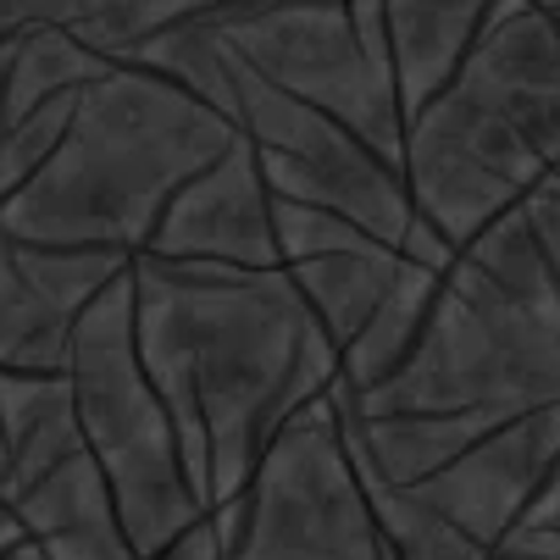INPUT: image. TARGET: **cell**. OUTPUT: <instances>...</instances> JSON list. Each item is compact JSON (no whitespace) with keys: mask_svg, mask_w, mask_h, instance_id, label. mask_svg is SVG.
I'll return each mask as SVG.
<instances>
[{"mask_svg":"<svg viewBox=\"0 0 560 560\" xmlns=\"http://www.w3.org/2000/svg\"><path fill=\"white\" fill-rule=\"evenodd\" d=\"M72 106H78V90H61L45 106H34L28 117H18L12 128H0V200L50 162V150L61 144V133L72 122Z\"/></svg>","mask_w":560,"mask_h":560,"instance_id":"obj_18","label":"cell"},{"mask_svg":"<svg viewBox=\"0 0 560 560\" xmlns=\"http://www.w3.org/2000/svg\"><path fill=\"white\" fill-rule=\"evenodd\" d=\"M560 23L538 0H494L450 84L406 117L399 173L417 217L460 250L555 173Z\"/></svg>","mask_w":560,"mask_h":560,"instance_id":"obj_3","label":"cell"},{"mask_svg":"<svg viewBox=\"0 0 560 560\" xmlns=\"http://www.w3.org/2000/svg\"><path fill=\"white\" fill-rule=\"evenodd\" d=\"M206 23L267 84L350 122L399 162L406 112L394 95L377 0H261L245 12H211Z\"/></svg>","mask_w":560,"mask_h":560,"instance_id":"obj_6","label":"cell"},{"mask_svg":"<svg viewBox=\"0 0 560 560\" xmlns=\"http://www.w3.org/2000/svg\"><path fill=\"white\" fill-rule=\"evenodd\" d=\"M228 112H233V128L256 144V162L272 195L339 211L399 250L417 206L394 155H383L350 122L267 84L233 50H228Z\"/></svg>","mask_w":560,"mask_h":560,"instance_id":"obj_7","label":"cell"},{"mask_svg":"<svg viewBox=\"0 0 560 560\" xmlns=\"http://www.w3.org/2000/svg\"><path fill=\"white\" fill-rule=\"evenodd\" d=\"M28 533H23V522H18V511L7 505V500H0V555H7V549H18Z\"/></svg>","mask_w":560,"mask_h":560,"instance_id":"obj_22","label":"cell"},{"mask_svg":"<svg viewBox=\"0 0 560 560\" xmlns=\"http://www.w3.org/2000/svg\"><path fill=\"white\" fill-rule=\"evenodd\" d=\"M78 316L56 305L23 267L18 238L0 233V366L12 372H67Z\"/></svg>","mask_w":560,"mask_h":560,"instance_id":"obj_15","label":"cell"},{"mask_svg":"<svg viewBox=\"0 0 560 560\" xmlns=\"http://www.w3.org/2000/svg\"><path fill=\"white\" fill-rule=\"evenodd\" d=\"M538 7H560V0H538Z\"/></svg>","mask_w":560,"mask_h":560,"instance_id":"obj_27","label":"cell"},{"mask_svg":"<svg viewBox=\"0 0 560 560\" xmlns=\"http://www.w3.org/2000/svg\"><path fill=\"white\" fill-rule=\"evenodd\" d=\"M150 560H222V538H217V522H211V511L200 516V522H189L167 549H155Z\"/></svg>","mask_w":560,"mask_h":560,"instance_id":"obj_21","label":"cell"},{"mask_svg":"<svg viewBox=\"0 0 560 560\" xmlns=\"http://www.w3.org/2000/svg\"><path fill=\"white\" fill-rule=\"evenodd\" d=\"M549 12H555V23H560V7H549Z\"/></svg>","mask_w":560,"mask_h":560,"instance_id":"obj_28","label":"cell"},{"mask_svg":"<svg viewBox=\"0 0 560 560\" xmlns=\"http://www.w3.org/2000/svg\"><path fill=\"white\" fill-rule=\"evenodd\" d=\"M139 256H200L233 267H278L272 189L261 178L256 144L238 133L206 173H195L155 222Z\"/></svg>","mask_w":560,"mask_h":560,"instance_id":"obj_9","label":"cell"},{"mask_svg":"<svg viewBox=\"0 0 560 560\" xmlns=\"http://www.w3.org/2000/svg\"><path fill=\"white\" fill-rule=\"evenodd\" d=\"M383 34H388V67L399 112H417L428 95L450 84V72L471 50L477 28L489 23L494 0H377Z\"/></svg>","mask_w":560,"mask_h":560,"instance_id":"obj_11","label":"cell"},{"mask_svg":"<svg viewBox=\"0 0 560 560\" xmlns=\"http://www.w3.org/2000/svg\"><path fill=\"white\" fill-rule=\"evenodd\" d=\"M522 217H527V228H533V238H538L549 272L560 278V173L538 178V184L522 195Z\"/></svg>","mask_w":560,"mask_h":560,"instance_id":"obj_20","label":"cell"},{"mask_svg":"<svg viewBox=\"0 0 560 560\" xmlns=\"http://www.w3.org/2000/svg\"><path fill=\"white\" fill-rule=\"evenodd\" d=\"M7 505L18 511L23 533L39 544L45 560H139L117 522L106 471L95 466L90 444L61 455L50 471L23 483Z\"/></svg>","mask_w":560,"mask_h":560,"instance_id":"obj_10","label":"cell"},{"mask_svg":"<svg viewBox=\"0 0 560 560\" xmlns=\"http://www.w3.org/2000/svg\"><path fill=\"white\" fill-rule=\"evenodd\" d=\"M0 477H7V433H0Z\"/></svg>","mask_w":560,"mask_h":560,"instance_id":"obj_25","label":"cell"},{"mask_svg":"<svg viewBox=\"0 0 560 560\" xmlns=\"http://www.w3.org/2000/svg\"><path fill=\"white\" fill-rule=\"evenodd\" d=\"M439 283H444V267H428V261H417V256L399 250L394 283H388L383 300L372 305V316L361 323V334L339 350V383H334V388H339L345 399L366 394L372 383H383V377L399 366V355L417 345V334H422V323H428V305H433Z\"/></svg>","mask_w":560,"mask_h":560,"instance_id":"obj_14","label":"cell"},{"mask_svg":"<svg viewBox=\"0 0 560 560\" xmlns=\"http://www.w3.org/2000/svg\"><path fill=\"white\" fill-rule=\"evenodd\" d=\"M555 466H560V406H538L483 428L444 471L417 483V494L483 549H494Z\"/></svg>","mask_w":560,"mask_h":560,"instance_id":"obj_8","label":"cell"},{"mask_svg":"<svg viewBox=\"0 0 560 560\" xmlns=\"http://www.w3.org/2000/svg\"><path fill=\"white\" fill-rule=\"evenodd\" d=\"M238 128L144 61H112L78 90L50 162L0 200V233L23 245L139 256L173 195L206 173Z\"/></svg>","mask_w":560,"mask_h":560,"instance_id":"obj_2","label":"cell"},{"mask_svg":"<svg viewBox=\"0 0 560 560\" xmlns=\"http://www.w3.org/2000/svg\"><path fill=\"white\" fill-rule=\"evenodd\" d=\"M0 560H45V555H39V544H34V538H23L18 549H7V555H0Z\"/></svg>","mask_w":560,"mask_h":560,"instance_id":"obj_23","label":"cell"},{"mask_svg":"<svg viewBox=\"0 0 560 560\" xmlns=\"http://www.w3.org/2000/svg\"><path fill=\"white\" fill-rule=\"evenodd\" d=\"M133 345L211 505L250 489L272 428L339 383V350L283 267L133 256Z\"/></svg>","mask_w":560,"mask_h":560,"instance_id":"obj_1","label":"cell"},{"mask_svg":"<svg viewBox=\"0 0 560 560\" xmlns=\"http://www.w3.org/2000/svg\"><path fill=\"white\" fill-rule=\"evenodd\" d=\"M345 439L355 466H366L372 477L394 489H417L433 471H444L477 433L505 422V417H483V411H383V417H355L345 411Z\"/></svg>","mask_w":560,"mask_h":560,"instance_id":"obj_12","label":"cell"},{"mask_svg":"<svg viewBox=\"0 0 560 560\" xmlns=\"http://www.w3.org/2000/svg\"><path fill=\"white\" fill-rule=\"evenodd\" d=\"M67 383H72L78 433H84L95 466L106 471L117 522L133 555L150 560L189 522L206 516V500L195 494L189 471H184V450H178L162 394L144 377V361L133 345L128 267L78 311L72 345H67Z\"/></svg>","mask_w":560,"mask_h":560,"instance_id":"obj_5","label":"cell"},{"mask_svg":"<svg viewBox=\"0 0 560 560\" xmlns=\"http://www.w3.org/2000/svg\"><path fill=\"white\" fill-rule=\"evenodd\" d=\"M339 394V388H334ZM339 406L383 411H483L516 417L560 406V278L511 206L455 250L417 345L366 394Z\"/></svg>","mask_w":560,"mask_h":560,"instance_id":"obj_4","label":"cell"},{"mask_svg":"<svg viewBox=\"0 0 560 560\" xmlns=\"http://www.w3.org/2000/svg\"><path fill=\"white\" fill-rule=\"evenodd\" d=\"M112 67L106 50L78 39L67 23H28L12 34V61H7V90H0V128H12L34 106H45L61 90H84L90 78Z\"/></svg>","mask_w":560,"mask_h":560,"instance_id":"obj_16","label":"cell"},{"mask_svg":"<svg viewBox=\"0 0 560 560\" xmlns=\"http://www.w3.org/2000/svg\"><path fill=\"white\" fill-rule=\"evenodd\" d=\"M7 61H12V34H0V90H7Z\"/></svg>","mask_w":560,"mask_h":560,"instance_id":"obj_24","label":"cell"},{"mask_svg":"<svg viewBox=\"0 0 560 560\" xmlns=\"http://www.w3.org/2000/svg\"><path fill=\"white\" fill-rule=\"evenodd\" d=\"M283 272L300 289V300L311 305L316 328L334 339V350H345L361 334V323L372 316V305L383 300V289L394 283L399 250L383 245L377 233L355 228L350 238H339L334 250H311V256L283 261Z\"/></svg>","mask_w":560,"mask_h":560,"instance_id":"obj_13","label":"cell"},{"mask_svg":"<svg viewBox=\"0 0 560 560\" xmlns=\"http://www.w3.org/2000/svg\"><path fill=\"white\" fill-rule=\"evenodd\" d=\"M245 7H261V0H133V7H128V18H122L117 56H128V45H133V39H144L150 28H162V23L211 18V12H245Z\"/></svg>","mask_w":560,"mask_h":560,"instance_id":"obj_19","label":"cell"},{"mask_svg":"<svg viewBox=\"0 0 560 560\" xmlns=\"http://www.w3.org/2000/svg\"><path fill=\"white\" fill-rule=\"evenodd\" d=\"M355 471H361V483H366L372 516H377L394 560H494V549H483L471 533H460L417 489H394V483H383V477H372L366 466H355Z\"/></svg>","mask_w":560,"mask_h":560,"instance_id":"obj_17","label":"cell"},{"mask_svg":"<svg viewBox=\"0 0 560 560\" xmlns=\"http://www.w3.org/2000/svg\"><path fill=\"white\" fill-rule=\"evenodd\" d=\"M555 173H560V133H555Z\"/></svg>","mask_w":560,"mask_h":560,"instance_id":"obj_26","label":"cell"}]
</instances>
